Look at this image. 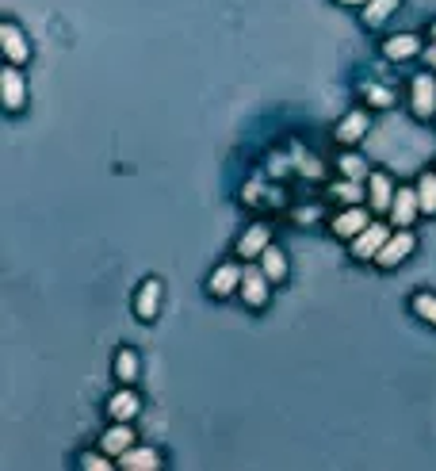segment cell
<instances>
[{"instance_id": "6da1fadb", "label": "cell", "mask_w": 436, "mask_h": 471, "mask_svg": "<svg viewBox=\"0 0 436 471\" xmlns=\"http://www.w3.org/2000/svg\"><path fill=\"white\" fill-rule=\"evenodd\" d=\"M390 234H395V231H390L387 222H368V226H363V231L353 238V257H356V261H375L379 249L387 246Z\"/></svg>"}, {"instance_id": "7a4b0ae2", "label": "cell", "mask_w": 436, "mask_h": 471, "mask_svg": "<svg viewBox=\"0 0 436 471\" xmlns=\"http://www.w3.org/2000/svg\"><path fill=\"white\" fill-rule=\"evenodd\" d=\"M269 288H272V280H269V273H264L261 265H245L242 288H237V295L245 299V307H252V310H261L264 303H269Z\"/></svg>"}, {"instance_id": "3957f363", "label": "cell", "mask_w": 436, "mask_h": 471, "mask_svg": "<svg viewBox=\"0 0 436 471\" xmlns=\"http://www.w3.org/2000/svg\"><path fill=\"white\" fill-rule=\"evenodd\" d=\"M414 249H417V238L410 234V226H398V234H390V238H387V246L379 249L375 265H379V268H395V265H402Z\"/></svg>"}, {"instance_id": "277c9868", "label": "cell", "mask_w": 436, "mask_h": 471, "mask_svg": "<svg viewBox=\"0 0 436 471\" xmlns=\"http://www.w3.org/2000/svg\"><path fill=\"white\" fill-rule=\"evenodd\" d=\"M410 100H414V116L417 119L436 116V81H432V74H417L410 81Z\"/></svg>"}, {"instance_id": "5b68a950", "label": "cell", "mask_w": 436, "mask_h": 471, "mask_svg": "<svg viewBox=\"0 0 436 471\" xmlns=\"http://www.w3.org/2000/svg\"><path fill=\"white\" fill-rule=\"evenodd\" d=\"M0 47H4V58L12 62V65H23L27 58H31V42L23 39V31L12 20H4L0 23Z\"/></svg>"}, {"instance_id": "8992f818", "label": "cell", "mask_w": 436, "mask_h": 471, "mask_svg": "<svg viewBox=\"0 0 436 471\" xmlns=\"http://www.w3.org/2000/svg\"><path fill=\"white\" fill-rule=\"evenodd\" d=\"M242 276H245V268H242V265H234V261H227V265H218L215 273H210L207 292H210V295H218V299H227V295H234L237 288H242Z\"/></svg>"}, {"instance_id": "52a82bcc", "label": "cell", "mask_w": 436, "mask_h": 471, "mask_svg": "<svg viewBox=\"0 0 436 471\" xmlns=\"http://www.w3.org/2000/svg\"><path fill=\"white\" fill-rule=\"evenodd\" d=\"M368 126H372V111H363V108L345 111V119L337 123V142L353 146V142H360L363 135H368Z\"/></svg>"}, {"instance_id": "ba28073f", "label": "cell", "mask_w": 436, "mask_h": 471, "mask_svg": "<svg viewBox=\"0 0 436 471\" xmlns=\"http://www.w3.org/2000/svg\"><path fill=\"white\" fill-rule=\"evenodd\" d=\"M269 246H272V231L264 222H252L249 231L237 238V257H242V261H252V257H261Z\"/></svg>"}, {"instance_id": "9c48e42d", "label": "cell", "mask_w": 436, "mask_h": 471, "mask_svg": "<svg viewBox=\"0 0 436 471\" xmlns=\"http://www.w3.org/2000/svg\"><path fill=\"white\" fill-rule=\"evenodd\" d=\"M395 180H390L387 173H368V207L372 211H390V204H395Z\"/></svg>"}, {"instance_id": "30bf717a", "label": "cell", "mask_w": 436, "mask_h": 471, "mask_svg": "<svg viewBox=\"0 0 436 471\" xmlns=\"http://www.w3.org/2000/svg\"><path fill=\"white\" fill-rule=\"evenodd\" d=\"M363 226H368V211H363L360 204H348V207L341 211V215H333L329 231H333L337 238H348V241H353V238L363 231Z\"/></svg>"}, {"instance_id": "8fae6325", "label": "cell", "mask_w": 436, "mask_h": 471, "mask_svg": "<svg viewBox=\"0 0 436 471\" xmlns=\"http://www.w3.org/2000/svg\"><path fill=\"white\" fill-rule=\"evenodd\" d=\"M390 222L395 226H410L417 215H421V199H417V188H398L395 192V204H390Z\"/></svg>"}, {"instance_id": "7c38bea8", "label": "cell", "mask_w": 436, "mask_h": 471, "mask_svg": "<svg viewBox=\"0 0 436 471\" xmlns=\"http://www.w3.org/2000/svg\"><path fill=\"white\" fill-rule=\"evenodd\" d=\"M0 89H4V108L8 111H20L23 108V96H27V84H23V74L20 65H4L0 69Z\"/></svg>"}, {"instance_id": "4fadbf2b", "label": "cell", "mask_w": 436, "mask_h": 471, "mask_svg": "<svg viewBox=\"0 0 436 471\" xmlns=\"http://www.w3.org/2000/svg\"><path fill=\"white\" fill-rule=\"evenodd\" d=\"M138 410H142V398L131 391V383H123V391H115V395L107 398V418H115V422L138 418Z\"/></svg>"}, {"instance_id": "5bb4252c", "label": "cell", "mask_w": 436, "mask_h": 471, "mask_svg": "<svg viewBox=\"0 0 436 471\" xmlns=\"http://www.w3.org/2000/svg\"><path fill=\"white\" fill-rule=\"evenodd\" d=\"M158 310H161V280H146L134 295V314L142 322H150V318H158Z\"/></svg>"}, {"instance_id": "9a60e30c", "label": "cell", "mask_w": 436, "mask_h": 471, "mask_svg": "<svg viewBox=\"0 0 436 471\" xmlns=\"http://www.w3.org/2000/svg\"><path fill=\"white\" fill-rule=\"evenodd\" d=\"M100 449H104L107 456H115V460H119L126 449H134V430H131V422H115V425H111V430L100 437Z\"/></svg>"}, {"instance_id": "2e32d148", "label": "cell", "mask_w": 436, "mask_h": 471, "mask_svg": "<svg viewBox=\"0 0 436 471\" xmlns=\"http://www.w3.org/2000/svg\"><path fill=\"white\" fill-rule=\"evenodd\" d=\"M421 50H425V47H421L417 35H390L383 42V54H387L390 62H410V58H417Z\"/></svg>"}, {"instance_id": "e0dca14e", "label": "cell", "mask_w": 436, "mask_h": 471, "mask_svg": "<svg viewBox=\"0 0 436 471\" xmlns=\"http://www.w3.org/2000/svg\"><path fill=\"white\" fill-rule=\"evenodd\" d=\"M119 467H126V471H158L161 467V452L158 449H126L123 456H119Z\"/></svg>"}, {"instance_id": "ac0fdd59", "label": "cell", "mask_w": 436, "mask_h": 471, "mask_svg": "<svg viewBox=\"0 0 436 471\" xmlns=\"http://www.w3.org/2000/svg\"><path fill=\"white\" fill-rule=\"evenodd\" d=\"M261 268L269 273L272 283L287 280V257H284V249H279V246H269V249H264V253H261Z\"/></svg>"}, {"instance_id": "d6986e66", "label": "cell", "mask_w": 436, "mask_h": 471, "mask_svg": "<svg viewBox=\"0 0 436 471\" xmlns=\"http://www.w3.org/2000/svg\"><path fill=\"white\" fill-rule=\"evenodd\" d=\"M115 379L119 383H134L138 379V353L134 349H119L115 353Z\"/></svg>"}, {"instance_id": "ffe728a7", "label": "cell", "mask_w": 436, "mask_h": 471, "mask_svg": "<svg viewBox=\"0 0 436 471\" xmlns=\"http://www.w3.org/2000/svg\"><path fill=\"white\" fill-rule=\"evenodd\" d=\"M417 199H421V215H436V173H421Z\"/></svg>"}, {"instance_id": "44dd1931", "label": "cell", "mask_w": 436, "mask_h": 471, "mask_svg": "<svg viewBox=\"0 0 436 471\" xmlns=\"http://www.w3.org/2000/svg\"><path fill=\"white\" fill-rule=\"evenodd\" d=\"M395 8H398V0H368V4H363V23L379 27L383 20H390V12Z\"/></svg>"}, {"instance_id": "7402d4cb", "label": "cell", "mask_w": 436, "mask_h": 471, "mask_svg": "<svg viewBox=\"0 0 436 471\" xmlns=\"http://www.w3.org/2000/svg\"><path fill=\"white\" fill-rule=\"evenodd\" d=\"M360 96L368 100V108H390V104H395L390 89H383V84H375V81H363L360 84Z\"/></svg>"}, {"instance_id": "603a6c76", "label": "cell", "mask_w": 436, "mask_h": 471, "mask_svg": "<svg viewBox=\"0 0 436 471\" xmlns=\"http://www.w3.org/2000/svg\"><path fill=\"white\" fill-rule=\"evenodd\" d=\"M337 169H341L348 180H368V161L356 157V153H341V157H337Z\"/></svg>"}, {"instance_id": "cb8c5ba5", "label": "cell", "mask_w": 436, "mask_h": 471, "mask_svg": "<svg viewBox=\"0 0 436 471\" xmlns=\"http://www.w3.org/2000/svg\"><path fill=\"white\" fill-rule=\"evenodd\" d=\"M410 307H414V314H417L421 322H429V326H436V295H432V292H417Z\"/></svg>"}, {"instance_id": "d4e9b609", "label": "cell", "mask_w": 436, "mask_h": 471, "mask_svg": "<svg viewBox=\"0 0 436 471\" xmlns=\"http://www.w3.org/2000/svg\"><path fill=\"white\" fill-rule=\"evenodd\" d=\"M337 199H345V204H360V199H363V188H360V180H337L333 184V188H329Z\"/></svg>"}, {"instance_id": "484cf974", "label": "cell", "mask_w": 436, "mask_h": 471, "mask_svg": "<svg viewBox=\"0 0 436 471\" xmlns=\"http://www.w3.org/2000/svg\"><path fill=\"white\" fill-rule=\"evenodd\" d=\"M115 464H119V460H115V456H107L104 449H100V452H84V456H81V467H84V471H111Z\"/></svg>"}, {"instance_id": "4316f807", "label": "cell", "mask_w": 436, "mask_h": 471, "mask_svg": "<svg viewBox=\"0 0 436 471\" xmlns=\"http://www.w3.org/2000/svg\"><path fill=\"white\" fill-rule=\"evenodd\" d=\"M421 58L429 62V69H436V42H432V47H425V50H421Z\"/></svg>"}, {"instance_id": "83f0119b", "label": "cell", "mask_w": 436, "mask_h": 471, "mask_svg": "<svg viewBox=\"0 0 436 471\" xmlns=\"http://www.w3.org/2000/svg\"><path fill=\"white\" fill-rule=\"evenodd\" d=\"M337 4H348V8H363L368 0H337Z\"/></svg>"}, {"instance_id": "f1b7e54d", "label": "cell", "mask_w": 436, "mask_h": 471, "mask_svg": "<svg viewBox=\"0 0 436 471\" xmlns=\"http://www.w3.org/2000/svg\"><path fill=\"white\" fill-rule=\"evenodd\" d=\"M432 39H436V23H432Z\"/></svg>"}]
</instances>
